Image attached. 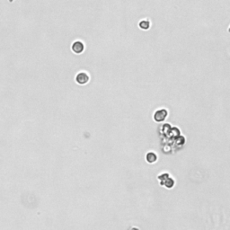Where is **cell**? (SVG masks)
<instances>
[{
	"label": "cell",
	"instance_id": "6da1fadb",
	"mask_svg": "<svg viewBox=\"0 0 230 230\" xmlns=\"http://www.w3.org/2000/svg\"><path fill=\"white\" fill-rule=\"evenodd\" d=\"M76 80L78 84L80 85H85L89 81V76L85 73V72H80L79 74H77Z\"/></svg>",
	"mask_w": 230,
	"mask_h": 230
},
{
	"label": "cell",
	"instance_id": "7a4b0ae2",
	"mask_svg": "<svg viewBox=\"0 0 230 230\" xmlns=\"http://www.w3.org/2000/svg\"><path fill=\"white\" fill-rule=\"evenodd\" d=\"M166 115H167V111H166V110H165V109H163V110H158V111H157L156 113L154 114V119H155L157 121L160 122V121H163L165 119Z\"/></svg>",
	"mask_w": 230,
	"mask_h": 230
},
{
	"label": "cell",
	"instance_id": "3957f363",
	"mask_svg": "<svg viewBox=\"0 0 230 230\" xmlns=\"http://www.w3.org/2000/svg\"><path fill=\"white\" fill-rule=\"evenodd\" d=\"M84 43L80 40H76L73 43L72 45V50L75 53H82L83 51H84Z\"/></svg>",
	"mask_w": 230,
	"mask_h": 230
},
{
	"label": "cell",
	"instance_id": "277c9868",
	"mask_svg": "<svg viewBox=\"0 0 230 230\" xmlns=\"http://www.w3.org/2000/svg\"><path fill=\"white\" fill-rule=\"evenodd\" d=\"M146 160L148 162V163H155L157 160V156L156 153L154 152H148L146 156Z\"/></svg>",
	"mask_w": 230,
	"mask_h": 230
},
{
	"label": "cell",
	"instance_id": "5b68a950",
	"mask_svg": "<svg viewBox=\"0 0 230 230\" xmlns=\"http://www.w3.org/2000/svg\"><path fill=\"white\" fill-rule=\"evenodd\" d=\"M140 27L143 30H148L150 26V24H149V21L148 20H142L140 21V23L139 24Z\"/></svg>",
	"mask_w": 230,
	"mask_h": 230
}]
</instances>
